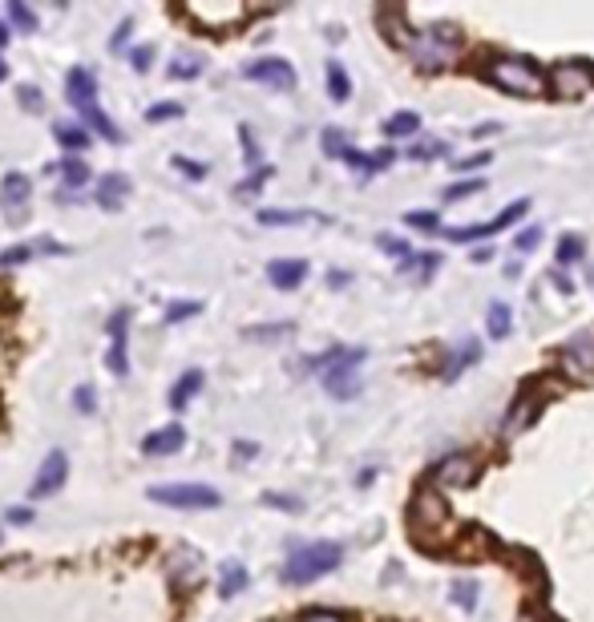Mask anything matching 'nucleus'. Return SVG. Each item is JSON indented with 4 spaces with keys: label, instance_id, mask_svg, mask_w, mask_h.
Returning <instances> with one entry per match:
<instances>
[{
    "label": "nucleus",
    "instance_id": "1",
    "mask_svg": "<svg viewBox=\"0 0 594 622\" xmlns=\"http://www.w3.org/2000/svg\"><path fill=\"white\" fill-rule=\"evenodd\" d=\"M344 562V546L336 542H312V546H295L283 562V582L287 586H304V582H316L324 574H332L336 566Z\"/></svg>",
    "mask_w": 594,
    "mask_h": 622
},
{
    "label": "nucleus",
    "instance_id": "2",
    "mask_svg": "<svg viewBox=\"0 0 594 622\" xmlns=\"http://www.w3.org/2000/svg\"><path fill=\"white\" fill-rule=\"evenodd\" d=\"M364 348H332V352H324L320 360H312V368L320 372V380H324V388L336 396V400H352L356 392H360V364H364Z\"/></svg>",
    "mask_w": 594,
    "mask_h": 622
},
{
    "label": "nucleus",
    "instance_id": "3",
    "mask_svg": "<svg viewBox=\"0 0 594 622\" xmlns=\"http://www.w3.org/2000/svg\"><path fill=\"white\" fill-rule=\"evenodd\" d=\"M485 77L514 97H542L546 93V73L526 57H493L485 65Z\"/></svg>",
    "mask_w": 594,
    "mask_h": 622
},
{
    "label": "nucleus",
    "instance_id": "4",
    "mask_svg": "<svg viewBox=\"0 0 594 622\" xmlns=\"http://www.w3.org/2000/svg\"><path fill=\"white\" fill-rule=\"evenodd\" d=\"M65 93H69V101H73V110H81V118L97 130V134H102V138H110V142H122V130L102 114V110H97V77L89 73V69H69V77H65Z\"/></svg>",
    "mask_w": 594,
    "mask_h": 622
},
{
    "label": "nucleus",
    "instance_id": "5",
    "mask_svg": "<svg viewBox=\"0 0 594 622\" xmlns=\"http://www.w3.org/2000/svg\"><path fill=\"white\" fill-rule=\"evenodd\" d=\"M409 53L417 57L421 69H445L453 57H457V33L449 25H429L425 33H413L409 41Z\"/></svg>",
    "mask_w": 594,
    "mask_h": 622
},
{
    "label": "nucleus",
    "instance_id": "6",
    "mask_svg": "<svg viewBox=\"0 0 594 622\" xmlns=\"http://www.w3.org/2000/svg\"><path fill=\"white\" fill-rule=\"evenodd\" d=\"M150 501L174 505V509H215L223 497H219V489H211V485L174 481V485H150Z\"/></svg>",
    "mask_w": 594,
    "mask_h": 622
},
{
    "label": "nucleus",
    "instance_id": "7",
    "mask_svg": "<svg viewBox=\"0 0 594 622\" xmlns=\"http://www.w3.org/2000/svg\"><path fill=\"white\" fill-rule=\"evenodd\" d=\"M445 522H449V505H445V497H441L437 489H421V493L413 497V509H409V526H413V534H417L421 542H429V534L441 530Z\"/></svg>",
    "mask_w": 594,
    "mask_h": 622
},
{
    "label": "nucleus",
    "instance_id": "8",
    "mask_svg": "<svg viewBox=\"0 0 594 622\" xmlns=\"http://www.w3.org/2000/svg\"><path fill=\"white\" fill-rule=\"evenodd\" d=\"M562 368L570 372V380L594 384V328H582L562 344Z\"/></svg>",
    "mask_w": 594,
    "mask_h": 622
},
{
    "label": "nucleus",
    "instance_id": "9",
    "mask_svg": "<svg viewBox=\"0 0 594 622\" xmlns=\"http://www.w3.org/2000/svg\"><path fill=\"white\" fill-rule=\"evenodd\" d=\"M590 85H594V73H590V65H582V61H562V65H554V73L546 77V89H550L554 97H566V101L586 97Z\"/></svg>",
    "mask_w": 594,
    "mask_h": 622
},
{
    "label": "nucleus",
    "instance_id": "10",
    "mask_svg": "<svg viewBox=\"0 0 594 622\" xmlns=\"http://www.w3.org/2000/svg\"><path fill=\"white\" fill-rule=\"evenodd\" d=\"M477 481V457L469 453H449L441 457V465L433 469V489H469Z\"/></svg>",
    "mask_w": 594,
    "mask_h": 622
},
{
    "label": "nucleus",
    "instance_id": "11",
    "mask_svg": "<svg viewBox=\"0 0 594 622\" xmlns=\"http://www.w3.org/2000/svg\"><path fill=\"white\" fill-rule=\"evenodd\" d=\"M110 352H106V364H110V372L114 376H126L130 372V344H126V336H130V311L126 307H118L114 316H110Z\"/></svg>",
    "mask_w": 594,
    "mask_h": 622
},
{
    "label": "nucleus",
    "instance_id": "12",
    "mask_svg": "<svg viewBox=\"0 0 594 622\" xmlns=\"http://www.w3.org/2000/svg\"><path fill=\"white\" fill-rule=\"evenodd\" d=\"M65 477H69V457L61 453V449H53L45 461H41V469H37V477H33V497H53L61 485H65Z\"/></svg>",
    "mask_w": 594,
    "mask_h": 622
},
{
    "label": "nucleus",
    "instance_id": "13",
    "mask_svg": "<svg viewBox=\"0 0 594 622\" xmlns=\"http://www.w3.org/2000/svg\"><path fill=\"white\" fill-rule=\"evenodd\" d=\"M522 215H526V202H514L510 211H502V215L493 219V223H477V227H453V231H449V239H453V243H473V239H489V235H498L502 227H514V223H518Z\"/></svg>",
    "mask_w": 594,
    "mask_h": 622
},
{
    "label": "nucleus",
    "instance_id": "14",
    "mask_svg": "<svg viewBox=\"0 0 594 622\" xmlns=\"http://www.w3.org/2000/svg\"><path fill=\"white\" fill-rule=\"evenodd\" d=\"M243 73H247L251 81H263V85H271V89H295V69H291L287 61H279V57L251 61Z\"/></svg>",
    "mask_w": 594,
    "mask_h": 622
},
{
    "label": "nucleus",
    "instance_id": "15",
    "mask_svg": "<svg viewBox=\"0 0 594 622\" xmlns=\"http://www.w3.org/2000/svg\"><path fill=\"white\" fill-rule=\"evenodd\" d=\"M37 255H65V243L57 239H33V243H17L9 251H0V267H17V263H29Z\"/></svg>",
    "mask_w": 594,
    "mask_h": 622
},
{
    "label": "nucleus",
    "instance_id": "16",
    "mask_svg": "<svg viewBox=\"0 0 594 622\" xmlns=\"http://www.w3.org/2000/svg\"><path fill=\"white\" fill-rule=\"evenodd\" d=\"M267 279L279 287V291H295L304 279H308V263L304 259H275L267 267Z\"/></svg>",
    "mask_w": 594,
    "mask_h": 622
},
{
    "label": "nucleus",
    "instance_id": "17",
    "mask_svg": "<svg viewBox=\"0 0 594 622\" xmlns=\"http://www.w3.org/2000/svg\"><path fill=\"white\" fill-rule=\"evenodd\" d=\"M182 445H186L182 425H166V429H158V433H150V437L142 441V453H146V457H170V453H178Z\"/></svg>",
    "mask_w": 594,
    "mask_h": 622
},
{
    "label": "nucleus",
    "instance_id": "18",
    "mask_svg": "<svg viewBox=\"0 0 594 622\" xmlns=\"http://www.w3.org/2000/svg\"><path fill=\"white\" fill-rule=\"evenodd\" d=\"M130 194V178L126 174H102V182H97V206H106V211H118V206L126 202Z\"/></svg>",
    "mask_w": 594,
    "mask_h": 622
},
{
    "label": "nucleus",
    "instance_id": "19",
    "mask_svg": "<svg viewBox=\"0 0 594 622\" xmlns=\"http://www.w3.org/2000/svg\"><path fill=\"white\" fill-rule=\"evenodd\" d=\"M0 202H5L9 215L17 219L25 211V202H29V178L25 174H5V182H0Z\"/></svg>",
    "mask_w": 594,
    "mask_h": 622
},
{
    "label": "nucleus",
    "instance_id": "20",
    "mask_svg": "<svg viewBox=\"0 0 594 622\" xmlns=\"http://www.w3.org/2000/svg\"><path fill=\"white\" fill-rule=\"evenodd\" d=\"M198 570H203V554H194L190 546H178L174 562H170V574L178 578V586H190L198 578Z\"/></svg>",
    "mask_w": 594,
    "mask_h": 622
},
{
    "label": "nucleus",
    "instance_id": "21",
    "mask_svg": "<svg viewBox=\"0 0 594 622\" xmlns=\"http://www.w3.org/2000/svg\"><path fill=\"white\" fill-rule=\"evenodd\" d=\"M198 388H203V372H198V368H186L178 380H174V392H170V408L174 412H182L186 404H190V396L198 392Z\"/></svg>",
    "mask_w": 594,
    "mask_h": 622
},
{
    "label": "nucleus",
    "instance_id": "22",
    "mask_svg": "<svg viewBox=\"0 0 594 622\" xmlns=\"http://www.w3.org/2000/svg\"><path fill=\"white\" fill-rule=\"evenodd\" d=\"M477 356H481V344H477V340H461V344H457V352L445 360L441 376H445V380H457V376H461V368L477 364Z\"/></svg>",
    "mask_w": 594,
    "mask_h": 622
},
{
    "label": "nucleus",
    "instance_id": "23",
    "mask_svg": "<svg viewBox=\"0 0 594 622\" xmlns=\"http://www.w3.org/2000/svg\"><path fill=\"white\" fill-rule=\"evenodd\" d=\"M247 590V566L243 562H223L219 566V594L223 598H235Z\"/></svg>",
    "mask_w": 594,
    "mask_h": 622
},
{
    "label": "nucleus",
    "instance_id": "24",
    "mask_svg": "<svg viewBox=\"0 0 594 622\" xmlns=\"http://www.w3.org/2000/svg\"><path fill=\"white\" fill-rule=\"evenodd\" d=\"M534 417H538V404H534L530 396H522V400H518V404L510 408V417H506L502 433H506V437H518V433H522V429H526V425H530Z\"/></svg>",
    "mask_w": 594,
    "mask_h": 622
},
{
    "label": "nucleus",
    "instance_id": "25",
    "mask_svg": "<svg viewBox=\"0 0 594 622\" xmlns=\"http://www.w3.org/2000/svg\"><path fill=\"white\" fill-rule=\"evenodd\" d=\"M263 227H287V223H328V215L316 211H259Z\"/></svg>",
    "mask_w": 594,
    "mask_h": 622
},
{
    "label": "nucleus",
    "instance_id": "26",
    "mask_svg": "<svg viewBox=\"0 0 594 622\" xmlns=\"http://www.w3.org/2000/svg\"><path fill=\"white\" fill-rule=\"evenodd\" d=\"M421 130V118L413 114V110H401V114H392L388 122H384V134L388 138H409V134H417Z\"/></svg>",
    "mask_w": 594,
    "mask_h": 622
},
{
    "label": "nucleus",
    "instance_id": "27",
    "mask_svg": "<svg viewBox=\"0 0 594 622\" xmlns=\"http://www.w3.org/2000/svg\"><path fill=\"white\" fill-rule=\"evenodd\" d=\"M166 73H170V77H178V81H190V77L203 73V57H194V53H178V57L166 65Z\"/></svg>",
    "mask_w": 594,
    "mask_h": 622
},
{
    "label": "nucleus",
    "instance_id": "28",
    "mask_svg": "<svg viewBox=\"0 0 594 622\" xmlns=\"http://www.w3.org/2000/svg\"><path fill=\"white\" fill-rule=\"evenodd\" d=\"M510 320H514V316H510V307H506L502 299L489 303V336H493V340H506V336H510Z\"/></svg>",
    "mask_w": 594,
    "mask_h": 622
},
{
    "label": "nucleus",
    "instance_id": "29",
    "mask_svg": "<svg viewBox=\"0 0 594 622\" xmlns=\"http://www.w3.org/2000/svg\"><path fill=\"white\" fill-rule=\"evenodd\" d=\"M328 93H332V101H348V93H352V81L340 61H328Z\"/></svg>",
    "mask_w": 594,
    "mask_h": 622
},
{
    "label": "nucleus",
    "instance_id": "30",
    "mask_svg": "<svg viewBox=\"0 0 594 622\" xmlns=\"http://www.w3.org/2000/svg\"><path fill=\"white\" fill-rule=\"evenodd\" d=\"M53 134H57V142H61L65 150H85V142H89L77 126H65V122H61V126H53Z\"/></svg>",
    "mask_w": 594,
    "mask_h": 622
},
{
    "label": "nucleus",
    "instance_id": "31",
    "mask_svg": "<svg viewBox=\"0 0 594 622\" xmlns=\"http://www.w3.org/2000/svg\"><path fill=\"white\" fill-rule=\"evenodd\" d=\"M578 259H582V239H578V235H562V243H558V263L570 267V263H578Z\"/></svg>",
    "mask_w": 594,
    "mask_h": 622
},
{
    "label": "nucleus",
    "instance_id": "32",
    "mask_svg": "<svg viewBox=\"0 0 594 622\" xmlns=\"http://www.w3.org/2000/svg\"><path fill=\"white\" fill-rule=\"evenodd\" d=\"M449 594H453V602H457V606H465V610H473V606H477V598H481V590H477L473 582H465V578H461V582H453V590H449Z\"/></svg>",
    "mask_w": 594,
    "mask_h": 622
},
{
    "label": "nucleus",
    "instance_id": "33",
    "mask_svg": "<svg viewBox=\"0 0 594 622\" xmlns=\"http://www.w3.org/2000/svg\"><path fill=\"white\" fill-rule=\"evenodd\" d=\"M5 13H9V17H13V21L25 29V33H33V29H37V17H33V13L21 5V0H9V5H5Z\"/></svg>",
    "mask_w": 594,
    "mask_h": 622
},
{
    "label": "nucleus",
    "instance_id": "34",
    "mask_svg": "<svg viewBox=\"0 0 594 622\" xmlns=\"http://www.w3.org/2000/svg\"><path fill=\"white\" fill-rule=\"evenodd\" d=\"M239 142H243V154H247V166H263V154H259V146H255V134H251V126H243L239 130Z\"/></svg>",
    "mask_w": 594,
    "mask_h": 622
},
{
    "label": "nucleus",
    "instance_id": "35",
    "mask_svg": "<svg viewBox=\"0 0 594 622\" xmlns=\"http://www.w3.org/2000/svg\"><path fill=\"white\" fill-rule=\"evenodd\" d=\"M61 174H65V186H81V182L89 178L85 162H77V158H65V162H61Z\"/></svg>",
    "mask_w": 594,
    "mask_h": 622
},
{
    "label": "nucleus",
    "instance_id": "36",
    "mask_svg": "<svg viewBox=\"0 0 594 622\" xmlns=\"http://www.w3.org/2000/svg\"><path fill=\"white\" fill-rule=\"evenodd\" d=\"M320 146H324V154H332V158H344V150H348V142L340 138V130H324Z\"/></svg>",
    "mask_w": 594,
    "mask_h": 622
},
{
    "label": "nucleus",
    "instance_id": "37",
    "mask_svg": "<svg viewBox=\"0 0 594 622\" xmlns=\"http://www.w3.org/2000/svg\"><path fill=\"white\" fill-rule=\"evenodd\" d=\"M477 190H481L477 178H473V182H457V186L445 190V202H461V198H469V194H477Z\"/></svg>",
    "mask_w": 594,
    "mask_h": 622
},
{
    "label": "nucleus",
    "instance_id": "38",
    "mask_svg": "<svg viewBox=\"0 0 594 622\" xmlns=\"http://www.w3.org/2000/svg\"><path fill=\"white\" fill-rule=\"evenodd\" d=\"M283 336H291V324H279V328H251V332H247V340H283Z\"/></svg>",
    "mask_w": 594,
    "mask_h": 622
},
{
    "label": "nucleus",
    "instance_id": "39",
    "mask_svg": "<svg viewBox=\"0 0 594 622\" xmlns=\"http://www.w3.org/2000/svg\"><path fill=\"white\" fill-rule=\"evenodd\" d=\"M538 243H542V227H526V231L514 239V247H518V251H534Z\"/></svg>",
    "mask_w": 594,
    "mask_h": 622
},
{
    "label": "nucleus",
    "instance_id": "40",
    "mask_svg": "<svg viewBox=\"0 0 594 622\" xmlns=\"http://www.w3.org/2000/svg\"><path fill=\"white\" fill-rule=\"evenodd\" d=\"M17 97H21V106H25V110H41V106H45V101H41V89H33V85H21Z\"/></svg>",
    "mask_w": 594,
    "mask_h": 622
},
{
    "label": "nucleus",
    "instance_id": "41",
    "mask_svg": "<svg viewBox=\"0 0 594 622\" xmlns=\"http://www.w3.org/2000/svg\"><path fill=\"white\" fill-rule=\"evenodd\" d=\"M186 316H198V303H174V307H166V324L186 320Z\"/></svg>",
    "mask_w": 594,
    "mask_h": 622
},
{
    "label": "nucleus",
    "instance_id": "42",
    "mask_svg": "<svg viewBox=\"0 0 594 622\" xmlns=\"http://www.w3.org/2000/svg\"><path fill=\"white\" fill-rule=\"evenodd\" d=\"M376 243H380V247H384L388 255H401V259H409V255H413V251H409V243H401V239H392V235H380Z\"/></svg>",
    "mask_w": 594,
    "mask_h": 622
},
{
    "label": "nucleus",
    "instance_id": "43",
    "mask_svg": "<svg viewBox=\"0 0 594 622\" xmlns=\"http://www.w3.org/2000/svg\"><path fill=\"white\" fill-rule=\"evenodd\" d=\"M178 114H182V106H174V101H170V106H150L146 110L150 122H166V118H178Z\"/></svg>",
    "mask_w": 594,
    "mask_h": 622
},
{
    "label": "nucleus",
    "instance_id": "44",
    "mask_svg": "<svg viewBox=\"0 0 594 622\" xmlns=\"http://www.w3.org/2000/svg\"><path fill=\"white\" fill-rule=\"evenodd\" d=\"M174 166H178L186 178H203V174H207V166H203V162H190V158H174Z\"/></svg>",
    "mask_w": 594,
    "mask_h": 622
},
{
    "label": "nucleus",
    "instance_id": "45",
    "mask_svg": "<svg viewBox=\"0 0 594 622\" xmlns=\"http://www.w3.org/2000/svg\"><path fill=\"white\" fill-rule=\"evenodd\" d=\"M150 57H154V49H150V45H138V49L130 53V65L142 73V69H150Z\"/></svg>",
    "mask_w": 594,
    "mask_h": 622
},
{
    "label": "nucleus",
    "instance_id": "46",
    "mask_svg": "<svg viewBox=\"0 0 594 622\" xmlns=\"http://www.w3.org/2000/svg\"><path fill=\"white\" fill-rule=\"evenodd\" d=\"M267 174H271V170H255V174H251V178H247V182L239 186V194H243V198H251V194H255V190L263 186V178H267Z\"/></svg>",
    "mask_w": 594,
    "mask_h": 622
},
{
    "label": "nucleus",
    "instance_id": "47",
    "mask_svg": "<svg viewBox=\"0 0 594 622\" xmlns=\"http://www.w3.org/2000/svg\"><path fill=\"white\" fill-rule=\"evenodd\" d=\"M409 227H421V231H437V215H405Z\"/></svg>",
    "mask_w": 594,
    "mask_h": 622
},
{
    "label": "nucleus",
    "instance_id": "48",
    "mask_svg": "<svg viewBox=\"0 0 594 622\" xmlns=\"http://www.w3.org/2000/svg\"><path fill=\"white\" fill-rule=\"evenodd\" d=\"M73 404H77L81 412H93V388H89V384H81V388H77V396H73Z\"/></svg>",
    "mask_w": 594,
    "mask_h": 622
},
{
    "label": "nucleus",
    "instance_id": "49",
    "mask_svg": "<svg viewBox=\"0 0 594 622\" xmlns=\"http://www.w3.org/2000/svg\"><path fill=\"white\" fill-rule=\"evenodd\" d=\"M457 170H481V166H489V154H473V158H461V162H453Z\"/></svg>",
    "mask_w": 594,
    "mask_h": 622
},
{
    "label": "nucleus",
    "instance_id": "50",
    "mask_svg": "<svg viewBox=\"0 0 594 622\" xmlns=\"http://www.w3.org/2000/svg\"><path fill=\"white\" fill-rule=\"evenodd\" d=\"M5 517H9V522H13V526H29V522H33V513H29L25 505H17V509H9Z\"/></svg>",
    "mask_w": 594,
    "mask_h": 622
},
{
    "label": "nucleus",
    "instance_id": "51",
    "mask_svg": "<svg viewBox=\"0 0 594 622\" xmlns=\"http://www.w3.org/2000/svg\"><path fill=\"white\" fill-rule=\"evenodd\" d=\"M304 622H344L340 614H332V610H308L304 614Z\"/></svg>",
    "mask_w": 594,
    "mask_h": 622
},
{
    "label": "nucleus",
    "instance_id": "52",
    "mask_svg": "<svg viewBox=\"0 0 594 622\" xmlns=\"http://www.w3.org/2000/svg\"><path fill=\"white\" fill-rule=\"evenodd\" d=\"M429 154H445V142H425L413 150V158H429Z\"/></svg>",
    "mask_w": 594,
    "mask_h": 622
},
{
    "label": "nucleus",
    "instance_id": "53",
    "mask_svg": "<svg viewBox=\"0 0 594 622\" xmlns=\"http://www.w3.org/2000/svg\"><path fill=\"white\" fill-rule=\"evenodd\" d=\"M498 130H502L498 122H485V126H473L469 134H473V138H493V134H498Z\"/></svg>",
    "mask_w": 594,
    "mask_h": 622
},
{
    "label": "nucleus",
    "instance_id": "54",
    "mask_svg": "<svg viewBox=\"0 0 594 622\" xmlns=\"http://www.w3.org/2000/svg\"><path fill=\"white\" fill-rule=\"evenodd\" d=\"M267 505H283V509H300L295 497H279V493H267Z\"/></svg>",
    "mask_w": 594,
    "mask_h": 622
},
{
    "label": "nucleus",
    "instance_id": "55",
    "mask_svg": "<svg viewBox=\"0 0 594 622\" xmlns=\"http://www.w3.org/2000/svg\"><path fill=\"white\" fill-rule=\"evenodd\" d=\"M0 45H9V25L0 21Z\"/></svg>",
    "mask_w": 594,
    "mask_h": 622
},
{
    "label": "nucleus",
    "instance_id": "56",
    "mask_svg": "<svg viewBox=\"0 0 594 622\" xmlns=\"http://www.w3.org/2000/svg\"><path fill=\"white\" fill-rule=\"evenodd\" d=\"M5 73H9V65H5V57H0V81H5Z\"/></svg>",
    "mask_w": 594,
    "mask_h": 622
}]
</instances>
